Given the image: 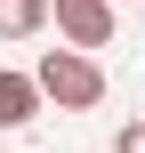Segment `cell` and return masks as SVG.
Instances as JSON below:
<instances>
[{"label":"cell","instance_id":"obj_1","mask_svg":"<svg viewBox=\"0 0 145 153\" xmlns=\"http://www.w3.org/2000/svg\"><path fill=\"white\" fill-rule=\"evenodd\" d=\"M32 89H40V105H57V113H97V105H105V65H97L89 48H48V56L32 65Z\"/></svg>","mask_w":145,"mask_h":153},{"label":"cell","instance_id":"obj_6","mask_svg":"<svg viewBox=\"0 0 145 153\" xmlns=\"http://www.w3.org/2000/svg\"><path fill=\"white\" fill-rule=\"evenodd\" d=\"M137 16H145V0H137Z\"/></svg>","mask_w":145,"mask_h":153},{"label":"cell","instance_id":"obj_3","mask_svg":"<svg viewBox=\"0 0 145 153\" xmlns=\"http://www.w3.org/2000/svg\"><path fill=\"white\" fill-rule=\"evenodd\" d=\"M40 113V89H32V73H8L0 65V129H24Z\"/></svg>","mask_w":145,"mask_h":153},{"label":"cell","instance_id":"obj_5","mask_svg":"<svg viewBox=\"0 0 145 153\" xmlns=\"http://www.w3.org/2000/svg\"><path fill=\"white\" fill-rule=\"evenodd\" d=\"M113 153H145V121H121V137H113Z\"/></svg>","mask_w":145,"mask_h":153},{"label":"cell","instance_id":"obj_2","mask_svg":"<svg viewBox=\"0 0 145 153\" xmlns=\"http://www.w3.org/2000/svg\"><path fill=\"white\" fill-rule=\"evenodd\" d=\"M48 24L65 32V48H105L113 40V0H48Z\"/></svg>","mask_w":145,"mask_h":153},{"label":"cell","instance_id":"obj_7","mask_svg":"<svg viewBox=\"0 0 145 153\" xmlns=\"http://www.w3.org/2000/svg\"><path fill=\"white\" fill-rule=\"evenodd\" d=\"M137 121H145V113H137Z\"/></svg>","mask_w":145,"mask_h":153},{"label":"cell","instance_id":"obj_4","mask_svg":"<svg viewBox=\"0 0 145 153\" xmlns=\"http://www.w3.org/2000/svg\"><path fill=\"white\" fill-rule=\"evenodd\" d=\"M48 24V0H0V40H32Z\"/></svg>","mask_w":145,"mask_h":153}]
</instances>
